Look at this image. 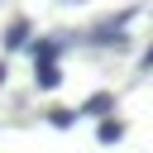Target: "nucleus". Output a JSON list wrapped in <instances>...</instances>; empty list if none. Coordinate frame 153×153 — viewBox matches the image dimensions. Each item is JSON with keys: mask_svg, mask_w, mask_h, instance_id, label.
I'll list each match as a JSON object with an SVG mask.
<instances>
[{"mask_svg": "<svg viewBox=\"0 0 153 153\" xmlns=\"http://www.w3.org/2000/svg\"><path fill=\"white\" fill-rule=\"evenodd\" d=\"M143 72H153V48H148V53H143Z\"/></svg>", "mask_w": 153, "mask_h": 153, "instance_id": "0eeeda50", "label": "nucleus"}, {"mask_svg": "<svg viewBox=\"0 0 153 153\" xmlns=\"http://www.w3.org/2000/svg\"><path fill=\"white\" fill-rule=\"evenodd\" d=\"M33 81H38L43 91H53V86L62 81V72H57V57H38V62H33Z\"/></svg>", "mask_w": 153, "mask_h": 153, "instance_id": "f03ea898", "label": "nucleus"}, {"mask_svg": "<svg viewBox=\"0 0 153 153\" xmlns=\"http://www.w3.org/2000/svg\"><path fill=\"white\" fill-rule=\"evenodd\" d=\"M38 57H57V43H53V38H43V43H33V62H38Z\"/></svg>", "mask_w": 153, "mask_h": 153, "instance_id": "423d86ee", "label": "nucleus"}, {"mask_svg": "<svg viewBox=\"0 0 153 153\" xmlns=\"http://www.w3.org/2000/svg\"><path fill=\"white\" fill-rule=\"evenodd\" d=\"M24 43H29V19H14V24L5 29V48L14 53V48H24Z\"/></svg>", "mask_w": 153, "mask_h": 153, "instance_id": "7ed1b4c3", "label": "nucleus"}, {"mask_svg": "<svg viewBox=\"0 0 153 153\" xmlns=\"http://www.w3.org/2000/svg\"><path fill=\"white\" fill-rule=\"evenodd\" d=\"M96 134H100V143H115V139H120V134H124V124H120V120H110V115H105V120H100V129H96Z\"/></svg>", "mask_w": 153, "mask_h": 153, "instance_id": "39448f33", "label": "nucleus"}, {"mask_svg": "<svg viewBox=\"0 0 153 153\" xmlns=\"http://www.w3.org/2000/svg\"><path fill=\"white\" fill-rule=\"evenodd\" d=\"M48 124H53V129H72V124H76V110H62V105H57V110H48Z\"/></svg>", "mask_w": 153, "mask_h": 153, "instance_id": "20e7f679", "label": "nucleus"}, {"mask_svg": "<svg viewBox=\"0 0 153 153\" xmlns=\"http://www.w3.org/2000/svg\"><path fill=\"white\" fill-rule=\"evenodd\" d=\"M0 81H5V62H0Z\"/></svg>", "mask_w": 153, "mask_h": 153, "instance_id": "6e6552de", "label": "nucleus"}, {"mask_svg": "<svg viewBox=\"0 0 153 153\" xmlns=\"http://www.w3.org/2000/svg\"><path fill=\"white\" fill-rule=\"evenodd\" d=\"M110 110H115V96H110V91H91V96H86V105H81L76 115H91V120H105Z\"/></svg>", "mask_w": 153, "mask_h": 153, "instance_id": "f257e3e1", "label": "nucleus"}]
</instances>
